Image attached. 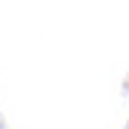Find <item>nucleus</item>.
I'll return each instance as SVG.
<instances>
[{"instance_id": "f257e3e1", "label": "nucleus", "mask_w": 129, "mask_h": 129, "mask_svg": "<svg viewBox=\"0 0 129 129\" xmlns=\"http://www.w3.org/2000/svg\"><path fill=\"white\" fill-rule=\"evenodd\" d=\"M126 129H129V126H126Z\"/></svg>"}]
</instances>
